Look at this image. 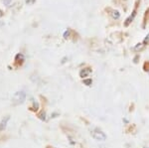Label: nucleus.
<instances>
[{
	"label": "nucleus",
	"mask_w": 149,
	"mask_h": 148,
	"mask_svg": "<svg viewBox=\"0 0 149 148\" xmlns=\"http://www.w3.org/2000/svg\"><path fill=\"white\" fill-rule=\"evenodd\" d=\"M9 118H10V117H9V116H6V117H4V118L1 120V122H0V131H3V130L6 128V126H7V122H8Z\"/></svg>",
	"instance_id": "7ed1b4c3"
},
{
	"label": "nucleus",
	"mask_w": 149,
	"mask_h": 148,
	"mask_svg": "<svg viewBox=\"0 0 149 148\" xmlns=\"http://www.w3.org/2000/svg\"><path fill=\"white\" fill-rule=\"evenodd\" d=\"M84 83H86V85H92V81H91V80H88V81H84Z\"/></svg>",
	"instance_id": "20e7f679"
},
{
	"label": "nucleus",
	"mask_w": 149,
	"mask_h": 148,
	"mask_svg": "<svg viewBox=\"0 0 149 148\" xmlns=\"http://www.w3.org/2000/svg\"><path fill=\"white\" fill-rule=\"evenodd\" d=\"M26 99V94L23 92H15L12 97V102H13L14 106H19V104H22Z\"/></svg>",
	"instance_id": "f257e3e1"
},
{
	"label": "nucleus",
	"mask_w": 149,
	"mask_h": 148,
	"mask_svg": "<svg viewBox=\"0 0 149 148\" xmlns=\"http://www.w3.org/2000/svg\"><path fill=\"white\" fill-rule=\"evenodd\" d=\"M91 134H92V137L93 139L97 140V141H105V140L107 139V134H105L102 130L97 129V128L93 129L92 132H91Z\"/></svg>",
	"instance_id": "f03ea898"
}]
</instances>
